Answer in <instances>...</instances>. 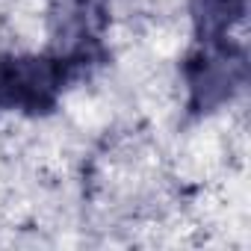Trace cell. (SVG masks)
Returning a JSON list of instances; mask_svg holds the SVG:
<instances>
[{
    "label": "cell",
    "mask_w": 251,
    "mask_h": 251,
    "mask_svg": "<svg viewBox=\"0 0 251 251\" xmlns=\"http://www.w3.org/2000/svg\"><path fill=\"white\" fill-rule=\"evenodd\" d=\"M65 59L48 56H18L0 62V106H12L24 112H45L53 106L65 77Z\"/></svg>",
    "instance_id": "1"
},
{
    "label": "cell",
    "mask_w": 251,
    "mask_h": 251,
    "mask_svg": "<svg viewBox=\"0 0 251 251\" xmlns=\"http://www.w3.org/2000/svg\"><path fill=\"white\" fill-rule=\"evenodd\" d=\"M245 12V0H192V18L204 45H225L230 24Z\"/></svg>",
    "instance_id": "2"
}]
</instances>
